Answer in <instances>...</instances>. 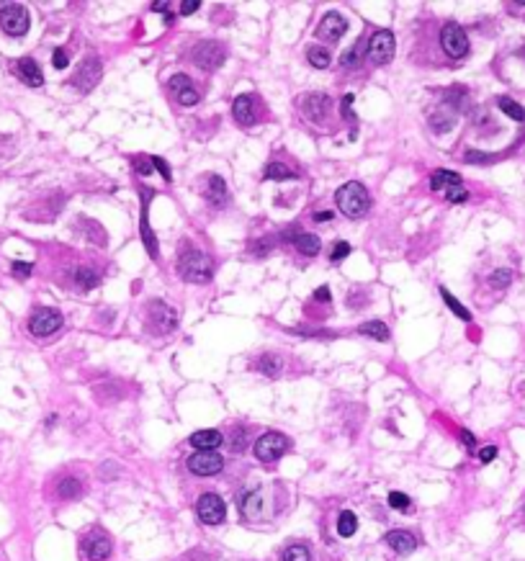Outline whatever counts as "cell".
I'll return each instance as SVG.
<instances>
[{"label":"cell","mask_w":525,"mask_h":561,"mask_svg":"<svg viewBox=\"0 0 525 561\" xmlns=\"http://www.w3.org/2000/svg\"><path fill=\"white\" fill-rule=\"evenodd\" d=\"M57 494H60L62 500H75L77 494H80V481L75 477H68V479H62L60 486H57Z\"/></svg>","instance_id":"obj_34"},{"label":"cell","mask_w":525,"mask_h":561,"mask_svg":"<svg viewBox=\"0 0 525 561\" xmlns=\"http://www.w3.org/2000/svg\"><path fill=\"white\" fill-rule=\"evenodd\" d=\"M389 505L394 510H399V512H407V510L412 508V500H410L407 494H402V492H391L389 494Z\"/></svg>","instance_id":"obj_38"},{"label":"cell","mask_w":525,"mask_h":561,"mask_svg":"<svg viewBox=\"0 0 525 561\" xmlns=\"http://www.w3.org/2000/svg\"><path fill=\"white\" fill-rule=\"evenodd\" d=\"M134 168H137V170H142V175H150L155 165H152V158H137Z\"/></svg>","instance_id":"obj_47"},{"label":"cell","mask_w":525,"mask_h":561,"mask_svg":"<svg viewBox=\"0 0 525 561\" xmlns=\"http://www.w3.org/2000/svg\"><path fill=\"white\" fill-rule=\"evenodd\" d=\"M363 52H366V42L360 39V42H355V44H353L350 49L340 57V65H343V68H355V65L360 62V57H363Z\"/></svg>","instance_id":"obj_32"},{"label":"cell","mask_w":525,"mask_h":561,"mask_svg":"<svg viewBox=\"0 0 525 561\" xmlns=\"http://www.w3.org/2000/svg\"><path fill=\"white\" fill-rule=\"evenodd\" d=\"M80 548H83L85 561H106L113 551L111 538L103 531H90L83 538V546Z\"/></svg>","instance_id":"obj_12"},{"label":"cell","mask_w":525,"mask_h":561,"mask_svg":"<svg viewBox=\"0 0 525 561\" xmlns=\"http://www.w3.org/2000/svg\"><path fill=\"white\" fill-rule=\"evenodd\" d=\"M227 52H224V44H219L214 39L209 42H201V44L194 46V62L198 65L201 70H217L222 62H224Z\"/></svg>","instance_id":"obj_10"},{"label":"cell","mask_w":525,"mask_h":561,"mask_svg":"<svg viewBox=\"0 0 525 561\" xmlns=\"http://www.w3.org/2000/svg\"><path fill=\"white\" fill-rule=\"evenodd\" d=\"M255 368L262 376L276 379V376L281 374V358H278V355H260V358L255 360Z\"/></svg>","instance_id":"obj_27"},{"label":"cell","mask_w":525,"mask_h":561,"mask_svg":"<svg viewBox=\"0 0 525 561\" xmlns=\"http://www.w3.org/2000/svg\"><path fill=\"white\" fill-rule=\"evenodd\" d=\"M394 49H397V42H394V34L391 31H376L374 37L368 39V60L374 65H386L394 57Z\"/></svg>","instance_id":"obj_7"},{"label":"cell","mask_w":525,"mask_h":561,"mask_svg":"<svg viewBox=\"0 0 525 561\" xmlns=\"http://www.w3.org/2000/svg\"><path fill=\"white\" fill-rule=\"evenodd\" d=\"M31 270H34V265H31V263H21V260L13 263V276L15 278H29Z\"/></svg>","instance_id":"obj_44"},{"label":"cell","mask_w":525,"mask_h":561,"mask_svg":"<svg viewBox=\"0 0 525 561\" xmlns=\"http://www.w3.org/2000/svg\"><path fill=\"white\" fill-rule=\"evenodd\" d=\"M330 219H332V211H327V209L315 211V222H330Z\"/></svg>","instance_id":"obj_54"},{"label":"cell","mask_w":525,"mask_h":561,"mask_svg":"<svg viewBox=\"0 0 525 561\" xmlns=\"http://www.w3.org/2000/svg\"><path fill=\"white\" fill-rule=\"evenodd\" d=\"M188 469L196 474V477H214L224 469V461L217 450H196L194 456L188 458Z\"/></svg>","instance_id":"obj_11"},{"label":"cell","mask_w":525,"mask_h":561,"mask_svg":"<svg viewBox=\"0 0 525 561\" xmlns=\"http://www.w3.org/2000/svg\"><path fill=\"white\" fill-rule=\"evenodd\" d=\"M307 60L312 68L317 70H324L327 65H330V52L327 49H322V46H309L307 49Z\"/></svg>","instance_id":"obj_33"},{"label":"cell","mask_w":525,"mask_h":561,"mask_svg":"<svg viewBox=\"0 0 525 561\" xmlns=\"http://www.w3.org/2000/svg\"><path fill=\"white\" fill-rule=\"evenodd\" d=\"M240 510L248 517H258V510H260V494L258 492H248L240 500Z\"/></svg>","instance_id":"obj_35"},{"label":"cell","mask_w":525,"mask_h":561,"mask_svg":"<svg viewBox=\"0 0 525 561\" xmlns=\"http://www.w3.org/2000/svg\"><path fill=\"white\" fill-rule=\"evenodd\" d=\"M178 276L188 284H209L211 276H214L211 258L201 250H188L186 255H180Z\"/></svg>","instance_id":"obj_1"},{"label":"cell","mask_w":525,"mask_h":561,"mask_svg":"<svg viewBox=\"0 0 525 561\" xmlns=\"http://www.w3.org/2000/svg\"><path fill=\"white\" fill-rule=\"evenodd\" d=\"M353 96H346L343 98V116H346V119H350L353 121V127H355V116H353Z\"/></svg>","instance_id":"obj_50"},{"label":"cell","mask_w":525,"mask_h":561,"mask_svg":"<svg viewBox=\"0 0 525 561\" xmlns=\"http://www.w3.org/2000/svg\"><path fill=\"white\" fill-rule=\"evenodd\" d=\"M348 23L346 18L340 13H324V18L320 21V26H317V37L322 39V42H327V44H332V42H338L343 34H346Z\"/></svg>","instance_id":"obj_15"},{"label":"cell","mask_w":525,"mask_h":561,"mask_svg":"<svg viewBox=\"0 0 525 561\" xmlns=\"http://www.w3.org/2000/svg\"><path fill=\"white\" fill-rule=\"evenodd\" d=\"M234 121L240 127H253L255 124V106H253V96H237L232 103Z\"/></svg>","instance_id":"obj_20"},{"label":"cell","mask_w":525,"mask_h":561,"mask_svg":"<svg viewBox=\"0 0 525 561\" xmlns=\"http://www.w3.org/2000/svg\"><path fill=\"white\" fill-rule=\"evenodd\" d=\"M29 11L18 3H8V6H0V26L6 34L11 37H23L29 31Z\"/></svg>","instance_id":"obj_3"},{"label":"cell","mask_w":525,"mask_h":561,"mask_svg":"<svg viewBox=\"0 0 525 561\" xmlns=\"http://www.w3.org/2000/svg\"><path fill=\"white\" fill-rule=\"evenodd\" d=\"M167 85H170V90H175V93H186V90L194 88V82H191V77L183 75V73H178V75H173L170 80H167Z\"/></svg>","instance_id":"obj_37"},{"label":"cell","mask_w":525,"mask_h":561,"mask_svg":"<svg viewBox=\"0 0 525 561\" xmlns=\"http://www.w3.org/2000/svg\"><path fill=\"white\" fill-rule=\"evenodd\" d=\"M384 543L394 551V554H399V556H407V554H412L415 548H417V538H415L412 533H407V531H389L386 533V538H384Z\"/></svg>","instance_id":"obj_19"},{"label":"cell","mask_w":525,"mask_h":561,"mask_svg":"<svg viewBox=\"0 0 525 561\" xmlns=\"http://www.w3.org/2000/svg\"><path fill=\"white\" fill-rule=\"evenodd\" d=\"M443 196H445L450 203H461V201H466V198H469V191H466L464 186H456V188H450V191H445Z\"/></svg>","instance_id":"obj_40"},{"label":"cell","mask_w":525,"mask_h":561,"mask_svg":"<svg viewBox=\"0 0 525 561\" xmlns=\"http://www.w3.org/2000/svg\"><path fill=\"white\" fill-rule=\"evenodd\" d=\"M196 8H201V3H198V0H186V3H180L178 13L180 15H191V13H196Z\"/></svg>","instance_id":"obj_48"},{"label":"cell","mask_w":525,"mask_h":561,"mask_svg":"<svg viewBox=\"0 0 525 561\" xmlns=\"http://www.w3.org/2000/svg\"><path fill=\"white\" fill-rule=\"evenodd\" d=\"M62 315L52 307H39L34 309V315L29 317V329L34 337H49L62 327Z\"/></svg>","instance_id":"obj_4"},{"label":"cell","mask_w":525,"mask_h":561,"mask_svg":"<svg viewBox=\"0 0 525 561\" xmlns=\"http://www.w3.org/2000/svg\"><path fill=\"white\" fill-rule=\"evenodd\" d=\"M456 186H464V183H461V175L453 170H436L430 175V188L438 191V194H445V191H450V188Z\"/></svg>","instance_id":"obj_23"},{"label":"cell","mask_w":525,"mask_h":561,"mask_svg":"<svg viewBox=\"0 0 525 561\" xmlns=\"http://www.w3.org/2000/svg\"><path fill=\"white\" fill-rule=\"evenodd\" d=\"M441 296H443V301H445V304H448V309H450V312H453V315L458 317V320L472 322V312H469V309H466L464 304H461V301H458L456 296H453V294L448 291V289H443V286H441Z\"/></svg>","instance_id":"obj_28"},{"label":"cell","mask_w":525,"mask_h":561,"mask_svg":"<svg viewBox=\"0 0 525 561\" xmlns=\"http://www.w3.org/2000/svg\"><path fill=\"white\" fill-rule=\"evenodd\" d=\"M497 106H500V108H502V111L507 113L510 119H515V121H525V108H523V106H520V103H515L512 98L500 96V98H497Z\"/></svg>","instance_id":"obj_31"},{"label":"cell","mask_w":525,"mask_h":561,"mask_svg":"<svg viewBox=\"0 0 525 561\" xmlns=\"http://www.w3.org/2000/svg\"><path fill=\"white\" fill-rule=\"evenodd\" d=\"M142 240H144V247H147V253H150L152 260H158V242H155V234H152V227H150V219H147V211H150V201L152 196H155V191L152 188H142Z\"/></svg>","instance_id":"obj_17"},{"label":"cell","mask_w":525,"mask_h":561,"mask_svg":"<svg viewBox=\"0 0 525 561\" xmlns=\"http://www.w3.org/2000/svg\"><path fill=\"white\" fill-rule=\"evenodd\" d=\"M284 561H309L307 546H289L284 551Z\"/></svg>","instance_id":"obj_39"},{"label":"cell","mask_w":525,"mask_h":561,"mask_svg":"<svg viewBox=\"0 0 525 561\" xmlns=\"http://www.w3.org/2000/svg\"><path fill=\"white\" fill-rule=\"evenodd\" d=\"M245 446H248V441H245V430L240 433V427H237V430H234L232 443H229V448H232L234 453H240V450H245Z\"/></svg>","instance_id":"obj_43"},{"label":"cell","mask_w":525,"mask_h":561,"mask_svg":"<svg viewBox=\"0 0 525 561\" xmlns=\"http://www.w3.org/2000/svg\"><path fill=\"white\" fill-rule=\"evenodd\" d=\"M101 75H103V73H101V62H98L96 57H88L70 82H72V88H77L80 93H90V90L101 82Z\"/></svg>","instance_id":"obj_13"},{"label":"cell","mask_w":525,"mask_h":561,"mask_svg":"<svg viewBox=\"0 0 525 561\" xmlns=\"http://www.w3.org/2000/svg\"><path fill=\"white\" fill-rule=\"evenodd\" d=\"M428 124H430V129H433L436 134H445L448 129L456 127V111H450L448 106H441L438 111H433L428 116Z\"/></svg>","instance_id":"obj_21"},{"label":"cell","mask_w":525,"mask_h":561,"mask_svg":"<svg viewBox=\"0 0 525 561\" xmlns=\"http://www.w3.org/2000/svg\"><path fill=\"white\" fill-rule=\"evenodd\" d=\"M222 441H224V435L219 433V430H198V433L191 435V446H194L196 450H214L222 446Z\"/></svg>","instance_id":"obj_22"},{"label":"cell","mask_w":525,"mask_h":561,"mask_svg":"<svg viewBox=\"0 0 525 561\" xmlns=\"http://www.w3.org/2000/svg\"><path fill=\"white\" fill-rule=\"evenodd\" d=\"M152 165H155V170H158L160 175H163V180H167V183L173 180V172H170V165H167L163 158H152Z\"/></svg>","instance_id":"obj_41"},{"label":"cell","mask_w":525,"mask_h":561,"mask_svg":"<svg viewBox=\"0 0 525 561\" xmlns=\"http://www.w3.org/2000/svg\"><path fill=\"white\" fill-rule=\"evenodd\" d=\"M13 73L15 77H21L29 88H42L44 85V75H42V68L31 57H21V60L13 62Z\"/></svg>","instance_id":"obj_18"},{"label":"cell","mask_w":525,"mask_h":561,"mask_svg":"<svg viewBox=\"0 0 525 561\" xmlns=\"http://www.w3.org/2000/svg\"><path fill=\"white\" fill-rule=\"evenodd\" d=\"M355 531H358V517H355V512L343 510L340 517H338V533L343 536V538H350Z\"/></svg>","instance_id":"obj_29"},{"label":"cell","mask_w":525,"mask_h":561,"mask_svg":"<svg viewBox=\"0 0 525 561\" xmlns=\"http://www.w3.org/2000/svg\"><path fill=\"white\" fill-rule=\"evenodd\" d=\"M510 284H512V270H507V268H497L495 273L489 276V286H492V289H497V291L507 289Z\"/></svg>","instance_id":"obj_36"},{"label":"cell","mask_w":525,"mask_h":561,"mask_svg":"<svg viewBox=\"0 0 525 561\" xmlns=\"http://www.w3.org/2000/svg\"><path fill=\"white\" fill-rule=\"evenodd\" d=\"M289 448V438L281 433H262L255 441V458L258 461H276L281 458Z\"/></svg>","instance_id":"obj_8"},{"label":"cell","mask_w":525,"mask_h":561,"mask_svg":"<svg viewBox=\"0 0 525 561\" xmlns=\"http://www.w3.org/2000/svg\"><path fill=\"white\" fill-rule=\"evenodd\" d=\"M461 441H464L466 446H469V448H472V446H474V435L469 433V430H461Z\"/></svg>","instance_id":"obj_55"},{"label":"cell","mask_w":525,"mask_h":561,"mask_svg":"<svg viewBox=\"0 0 525 561\" xmlns=\"http://www.w3.org/2000/svg\"><path fill=\"white\" fill-rule=\"evenodd\" d=\"M330 96H324V93H309V96L299 98V108L301 113L307 116V119L317 121V124H322L327 119V111H330Z\"/></svg>","instance_id":"obj_14"},{"label":"cell","mask_w":525,"mask_h":561,"mask_svg":"<svg viewBox=\"0 0 525 561\" xmlns=\"http://www.w3.org/2000/svg\"><path fill=\"white\" fill-rule=\"evenodd\" d=\"M152 11L155 13H167V3H152Z\"/></svg>","instance_id":"obj_56"},{"label":"cell","mask_w":525,"mask_h":561,"mask_svg":"<svg viewBox=\"0 0 525 561\" xmlns=\"http://www.w3.org/2000/svg\"><path fill=\"white\" fill-rule=\"evenodd\" d=\"M198 90L196 88H191V90H186V93H180L178 96V101H180V106H194V103H198Z\"/></svg>","instance_id":"obj_46"},{"label":"cell","mask_w":525,"mask_h":561,"mask_svg":"<svg viewBox=\"0 0 525 561\" xmlns=\"http://www.w3.org/2000/svg\"><path fill=\"white\" fill-rule=\"evenodd\" d=\"M196 512H198V520L206 525H222L227 517V505L219 494L209 492L201 494L198 502H196Z\"/></svg>","instance_id":"obj_6"},{"label":"cell","mask_w":525,"mask_h":561,"mask_svg":"<svg viewBox=\"0 0 525 561\" xmlns=\"http://www.w3.org/2000/svg\"><path fill=\"white\" fill-rule=\"evenodd\" d=\"M72 281H75V286L80 291H90V289H96V286L101 284V276H98L93 268H77L75 273H72Z\"/></svg>","instance_id":"obj_26"},{"label":"cell","mask_w":525,"mask_h":561,"mask_svg":"<svg viewBox=\"0 0 525 561\" xmlns=\"http://www.w3.org/2000/svg\"><path fill=\"white\" fill-rule=\"evenodd\" d=\"M270 247H273V240H270V237H268V240H265V242H262V240L258 242V245L253 247V253H255V255H265V253H268V250H270Z\"/></svg>","instance_id":"obj_52"},{"label":"cell","mask_w":525,"mask_h":561,"mask_svg":"<svg viewBox=\"0 0 525 561\" xmlns=\"http://www.w3.org/2000/svg\"><path fill=\"white\" fill-rule=\"evenodd\" d=\"M348 255H350V245H348V242H335V247H332V260L338 263V260H343V258H348Z\"/></svg>","instance_id":"obj_42"},{"label":"cell","mask_w":525,"mask_h":561,"mask_svg":"<svg viewBox=\"0 0 525 561\" xmlns=\"http://www.w3.org/2000/svg\"><path fill=\"white\" fill-rule=\"evenodd\" d=\"M464 160H466V163H487L489 158H487V155H479V152L469 150V152H466V155H464Z\"/></svg>","instance_id":"obj_51"},{"label":"cell","mask_w":525,"mask_h":561,"mask_svg":"<svg viewBox=\"0 0 525 561\" xmlns=\"http://www.w3.org/2000/svg\"><path fill=\"white\" fill-rule=\"evenodd\" d=\"M203 198L209 206L214 209H224L227 201H229V194H227V183L219 175H206V183H203Z\"/></svg>","instance_id":"obj_16"},{"label":"cell","mask_w":525,"mask_h":561,"mask_svg":"<svg viewBox=\"0 0 525 561\" xmlns=\"http://www.w3.org/2000/svg\"><path fill=\"white\" fill-rule=\"evenodd\" d=\"M293 245H296V250H299L301 255L312 258V255L320 253L322 242H320V237H317V234H312V232H296V234H293Z\"/></svg>","instance_id":"obj_24"},{"label":"cell","mask_w":525,"mask_h":561,"mask_svg":"<svg viewBox=\"0 0 525 561\" xmlns=\"http://www.w3.org/2000/svg\"><path fill=\"white\" fill-rule=\"evenodd\" d=\"M495 456H497V448H495V446H487V448L479 450V461H481V464H489V461H492Z\"/></svg>","instance_id":"obj_49"},{"label":"cell","mask_w":525,"mask_h":561,"mask_svg":"<svg viewBox=\"0 0 525 561\" xmlns=\"http://www.w3.org/2000/svg\"><path fill=\"white\" fill-rule=\"evenodd\" d=\"M147 317H150V327L158 332V335H165V332H173L175 324H178V315L175 309L165 301H152L147 307Z\"/></svg>","instance_id":"obj_9"},{"label":"cell","mask_w":525,"mask_h":561,"mask_svg":"<svg viewBox=\"0 0 525 561\" xmlns=\"http://www.w3.org/2000/svg\"><path fill=\"white\" fill-rule=\"evenodd\" d=\"M52 65L57 70H65L70 65V57H68V52H65V49H57V52L52 54Z\"/></svg>","instance_id":"obj_45"},{"label":"cell","mask_w":525,"mask_h":561,"mask_svg":"<svg viewBox=\"0 0 525 561\" xmlns=\"http://www.w3.org/2000/svg\"><path fill=\"white\" fill-rule=\"evenodd\" d=\"M315 299L327 304V301H330V289H327V286H320V289L315 291Z\"/></svg>","instance_id":"obj_53"},{"label":"cell","mask_w":525,"mask_h":561,"mask_svg":"<svg viewBox=\"0 0 525 561\" xmlns=\"http://www.w3.org/2000/svg\"><path fill=\"white\" fill-rule=\"evenodd\" d=\"M441 46L448 57L461 60V57L469 54V37H466V31L458 23H445L441 29Z\"/></svg>","instance_id":"obj_5"},{"label":"cell","mask_w":525,"mask_h":561,"mask_svg":"<svg viewBox=\"0 0 525 561\" xmlns=\"http://www.w3.org/2000/svg\"><path fill=\"white\" fill-rule=\"evenodd\" d=\"M335 201H338V209L350 219H358L363 217L371 206V198H368V191L363 183L358 180H350L346 186L338 188V194H335Z\"/></svg>","instance_id":"obj_2"},{"label":"cell","mask_w":525,"mask_h":561,"mask_svg":"<svg viewBox=\"0 0 525 561\" xmlns=\"http://www.w3.org/2000/svg\"><path fill=\"white\" fill-rule=\"evenodd\" d=\"M358 332L360 335H366V337H371V340H379V343H386L389 340V327L384 324L381 320H371V322H363L358 327Z\"/></svg>","instance_id":"obj_25"},{"label":"cell","mask_w":525,"mask_h":561,"mask_svg":"<svg viewBox=\"0 0 525 561\" xmlns=\"http://www.w3.org/2000/svg\"><path fill=\"white\" fill-rule=\"evenodd\" d=\"M262 178L265 180H291V178H296V172H293L291 168H286L284 163H270L268 168H265V172H262Z\"/></svg>","instance_id":"obj_30"}]
</instances>
